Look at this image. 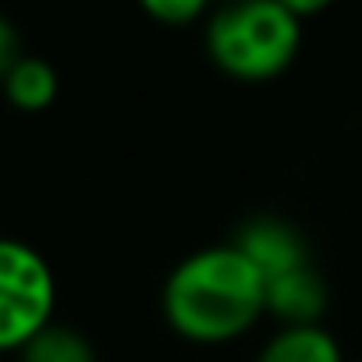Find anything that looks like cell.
Instances as JSON below:
<instances>
[{
    "mask_svg": "<svg viewBox=\"0 0 362 362\" xmlns=\"http://www.w3.org/2000/svg\"><path fill=\"white\" fill-rule=\"evenodd\" d=\"M302 18L281 0H228L206 25V54L235 82H270L291 68Z\"/></svg>",
    "mask_w": 362,
    "mask_h": 362,
    "instance_id": "7a4b0ae2",
    "label": "cell"
},
{
    "mask_svg": "<svg viewBox=\"0 0 362 362\" xmlns=\"http://www.w3.org/2000/svg\"><path fill=\"white\" fill-rule=\"evenodd\" d=\"M160 309L181 341L221 348L245 337L267 316V284L235 242L206 245L167 274Z\"/></svg>",
    "mask_w": 362,
    "mask_h": 362,
    "instance_id": "6da1fadb",
    "label": "cell"
},
{
    "mask_svg": "<svg viewBox=\"0 0 362 362\" xmlns=\"http://www.w3.org/2000/svg\"><path fill=\"white\" fill-rule=\"evenodd\" d=\"M22 362H100L93 341L78 330V327H68V323H47L22 351H18Z\"/></svg>",
    "mask_w": 362,
    "mask_h": 362,
    "instance_id": "ba28073f",
    "label": "cell"
},
{
    "mask_svg": "<svg viewBox=\"0 0 362 362\" xmlns=\"http://www.w3.org/2000/svg\"><path fill=\"white\" fill-rule=\"evenodd\" d=\"M235 245L252 259V267L263 274V284L267 281H277L284 274H295L302 267L313 263V252H309V242L305 235L284 221V217H274V214H259V217H249L238 235H235Z\"/></svg>",
    "mask_w": 362,
    "mask_h": 362,
    "instance_id": "277c9868",
    "label": "cell"
},
{
    "mask_svg": "<svg viewBox=\"0 0 362 362\" xmlns=\"http://www.w3.org/2000/svg\"><path fill=\"white\" fill-rule=\"evenodd\" d=\"M281 4H284L295 18H313V15H323L334 0H281Z\"/></svg>",
    "mask_w": 362,
    "mask_h": 362,
    "instance_id": "8fae6325",
    "label": "cell"
},
{
    "mask_svg": "<svg viewBox=\"0 0 362 362\" xmlns=\"http://www.w3.org/2000/svg\"><path fill=\"white\" fill-rule=\"evenodd\" d=\"M210 0H139V8L160 25H189L206 11Z\"/></svg>",
    "mask_w": 362,
    "mask_h": 362,
    "instance_id": "9c48e42d",
    "label": "cell"
},
{
    "mask_svg": "<svg viewBox=\"0 0 362 362\" xmlns=\"http://www.w3.org/2000/svg\"><path fill=\"white\" fill-rule=\"evenodd\" d=\"M22 57V40H18V29L0 15V82L8 78V71L18 64Z\"/></svg>",
    "mask_w": 362,
    "mask_h": 362,
    "instance_id": "30bf717a",
    "label": "cell"
},
{
    "mask_svg": "<svg viewBox=\"0 0 362 362\" xmlns=\"http://www.w3.org/2000/svg\"><path fill=\"white\" fill-rule=\"evenodd\" d=\"M57 309V277L47 256L22 242L0 238V351H22Z\"/></svg>",
    "mask_w": 362,
    "mask_h": 362,
    "instance_id": "3957f363",
    "label": "cell"
},
{
    "mask_svg": "<svg viewBox=\"0 0 362 362\" xmlns=\"http://www.w3.org/2000/svg\"><path fill=\"white\" fill-rule=\"evenodd\" d=\"M256 362H344L337 337L323 323L281 327L259 348Z\"/></svg>",
    "mask_w": 362,
    "mask_h": 362,
    "instance_id": "8992f818",
    "label": "cell"
},
{
    "mask_svg": "<svg viewBox=\"0 0 362 362\" xmlns=\"http://www.w3.org/2000/svg\"><path fill=\"white\" fill-rule=\"evenodd\" d=\"M0 89H4L8 103L22 114H43L54 107L57 93H61V78L54 71L50 61L43 57H33V54H22L18 64L8 71V78L0 82Z\"/></svg>",
    "mask_w": 362,
    "mask_h": 362,
    "instance_id": "52a82bcc",
    "label": "cell"
},
{
    "mask_svg": "<svg viewBox=\"0 0 362 362\" xmlns=\"http://www.w3.org/2000/svg\"><path fill=\"white\" fill-rule=\"evenodd\" d=\"M327 281L316 270V263L277 281H267V316H274L281 327L320 323L327 313Z\"/></svg>",
    "mask_w": 362,
    "mask_h": 362,
    "instance_id": "5b68a950",
    "label": "cell"
}]
</instances>
